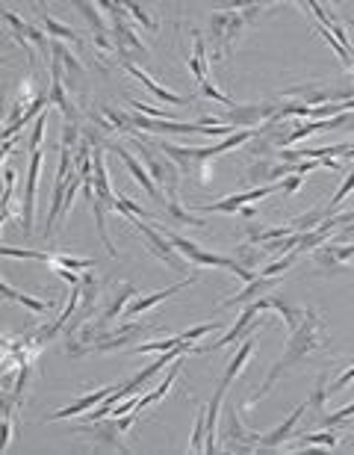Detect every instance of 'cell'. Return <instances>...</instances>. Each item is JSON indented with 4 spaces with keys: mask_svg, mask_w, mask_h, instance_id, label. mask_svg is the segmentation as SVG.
<instances>
[{
    "mask_svg": "<svg viewBox=\"0 0 354 455\" xmlns=\"http://www.w3.org/2000/svg\"><path fill=\"white\" fill-rule=\"evenodd\" d=\"M101 9L112 12V42H115L118 56H122L124 63H133V56L145 59V56H148V48L142 45V38L124 24V12H127V9L118 6V4H101Z\"/></svg>",
    "mask_w": 354,
    "mask_h": 455,
    "instance_id": "obj_5",
    "label": "cell"
},
{
    "mask_svg": "<svg viewBox=\"0 0 354 455\" xmlns=\"http://www.w3.org/2000/svg\"><path fill=\"white\" fill-rule=\"evenodd\" d=\"M118 213L124 216V219H130L133 225H136V231H139L145 240H148V246H151V251L160 257V261L166 263V266H171L174 272H189L186 269V263L181 261V251H174V246L168 243V236L163 234V231H156V225H148V222H142V216H136V213H130L127 207H122L118 204Z\"/></svg>",
    "mask_w": 354,
    "mask_h": 455,
    "instance_id": "obj_4",
    "label": "cell"
},
{
    "mask_svg": "<svg viewBox=\"0 0 354 455\" xmlns=\"http://www.w3.org/2000/svg\"><path fill=\"white\" fill-rule=\"evenodd\" d=\"M124 9H127V12H130V15L136 18V21H139V24L145 27V30L156 33V21H154V18H151V15H148V12H145V9L139 6V4H124Z\"/></svg>",
    "mask_w": 354,
    "mask_h": 455,
    "instance_id": "obj_32",
    "label": "cell"
},
{
    "mask_svg": "<svg viewBox=\"0 0 354 455\" xmlns=\"http://www.w3.org/2000/svg\"><path fill=\"white\" fill-rule=\"evenodd\" d=\"M354 261V243L348 246H337V243H322L316 249V263L325 266V269H337L343 263Z\"/></svg>",
    "mask_w": 354,
    "mask_h": 455,
    "instance_id": "obj_16",
    "label": "cell"
},
{
    "mask_svg": "<svg viewBox=\"0 0 354 455\" xmlns=\"http://www.w3.org/2000/svg\"><path fill=\"white\" fill-rule=\"evenodd\" d=\"M181 367H183V355H181V358H177L171 367H168V375H166V382L160 385V387H156L154 393H148V397H139V405H136L133 411L136 414H142V408H151L154 402H160L163 397H166V393L171 390V385H174V379H177V375H181Z\"/></svg>",
    "mask_w": 354,
    "mask_h": 455,
    "instance_id": "obj_19",
    "label": "cell"
},
{
    "mask_svg": "<svg viewBox=\"0 0 354 455\" xmlns=\"http://www.w3.org/2000/svg\"><path fill=\"white\" fill-rule=\"evenodd\" d=\"M340 441H337V434H333L331 429H325V432H319V434H304V438L295 444L292 449H333Z\"/></svg>",
    "mask_w": 354,
    "mask_h": 455,
    "instance_id": "obj_21",
    "label": "cell"
},
{
    "mask_svg": "<svg viewBox=\"0 0 354 455\" xmlns=\"http://www.w3.org/2000/svg\"><path fill=\"white\" fill-rule=\"evenodd\" d=\"M45 125H48V113L38 115L36 125H33V133H30V154L38 151V145H42V140H45Z\"/></svg>",
    "mask_w": 354,
    "mask_h": 455,
    "instance_id": "obj_33",
    "label": "cell"
},
{
    "mask_svg": "<svg viewBox=\"0 0 354 455\" xmlns=\"http://www.w3.org/2000/svg\"><path fill=\"white\" fill-rule=\"evenodd\" d=\"M38 172H42V151H33V154H30L27 192H24V216H21L24 234H30V228H33V207H36V181H38Z\"/></svg>",
    "mask_w": 354,
    "mask_h": 455,
    "instance_id": "obj_12",
    "label": "cell"
},
{
    "mask_svg": "<svg viewBox=\"0 0 354 455\" xmlns=\"http://www.w3.org/2000/svg\"><path fill=\"white\" fill-rule=\"evenodd\" d=\"M295 261H299V251H289L286 257H281V261H274V263H269V266H266V269H263L260 275H269V278H274V275H281V272H286V269H289V266H292Z\"/></svg>",
    "mask_w": 354,
    "mask_h": 455,
    "instance_id": "obj_31",
    "label": "cell"
},
{
    "mask_svg": "<svg viewBox=\"0 0 354 455\" xmlns=\"http://www.w3.org/2000/svg\"><path fill=\"white\" fill-rule=\"evenodd\" d=\"M77 434H89L92 441H97V446L104 449H112V452H130V446L122 441V423H118V417H104V420H95L83 429H74Z\"/></svg>",
    "mask_w": 354,
    "mask_h": 455,
    "instance_id": "obj_8",
    "label": "cell"
},
{
    "mask_svg": "<svg viewBox=\"0 0 354 455\" xmlns=\"http://www.w3.org/2000/svg\"><path fill=\"white\" fill-rule=\"evenodd\" d=\"M12 441V417H4V441H0V449H6Z\"/></svg>",
    "mask_w": 354,
    "mask_h": 455,
    "instance_id": "obj_39",
    "label": "cell"
},
{
    "mask_svg": "<svg viewBox=\"0 0 354 455\" xmlns=\"http://www.w3.org/2000/svg\"><path fill=\"white\" fill-rule=\"evenodd\" d=\"M115 387H101V390H95V393H89V397H83V399H77L74 405H68V408H63V411H56V414H50L48 417V423H53V420H68V417H77V414H86L89 408H97L101 405L109 393H112Z\"/></svg>",
    "mask_w": 354,
    "mask_h": 455,
    "instance_id": "obj_17",
    "label": "cell"
},
{
    "mask_svg": "<svg viewBox=\"0 0 354 455\" xmlns=\"http://www.w3.org/2000/svg\"><path fill=\"white\" fill-rule=\"evenodd\" d=\"M348 68H351V71H354V53H351V63H348Z\"/></svg>",
    "mask_w": 354,
    "mask_h": 455,
    "instance_id": "obj_40",
    "label": "cell"
},
{
    "mask_svg": "<svg viewBox=\"0 0 354 455\" xmlns=\"http://www.w3.org/2000/svg\"><path fill=\"white\" fill-rule=\"evenodd\" d=\"M263 12H266V6H260V4H248V6L245 4H230V9L213 12L210 15V27H207V38H204V42L210 45V51H213V59L230 56L236 38H240L242 30Z\"/></svg>",
    "mask_w": 354,
    "mask_h": 455,
    "instance_id": "obj_2",
    "label": "cell"
},
{
    "mask_svg": "<svg viewBox=\"0 0 354 455\" xmlns=\"http://www.w3.org/2000/svg\"><path fill=\"white\" fill-rule=\"evenodd\" d=\"M133 140V148H136V154L145 160V166H148V172H151V177H154V184L163 189V195H177V181H181V169H177V163H171L168 157H160V151H154L151 145H142V140L139 136H130Z\"/></svg>",
    "mask_w": 354,
    "mask_h": 455,
    "instance_id": "obj_3",
    "label": "cell"
},
{
    "mask_svg": "<svg viewBox=\"0 0 354 455\" xmlns=\"http://www.w3.org/2000/svg\"><path fill=\"white\" fill-rule=\"evenodd\" d=\"M222 328V323H204V325H198V328H189V331H183L181 338L186 340V343H195L198 338H204V334H210V331H219Z\"/></svg>",
    "mask_w": 354,
    "mask_h": 455,
    "instance_id": "obj_34",
    "label": "cell"
},
{
    "mask_svg": "<svg viewBox=\"0 0 354 455\" xmlns=\"http://www.w3.org/2000/svg\"><path fill=\"white\" fill-rule=\"evenodd\" d=\"M4 296H6V299H15L18 305H24V308H30L33 313H45V310H48V302H38V299H33V296H24V293H15V290H12V284H4Z\"/></svg>",
    "mask_w": 354,
    "mask_h": 455,
    "instance_id": "obj_26",
    "label": "cell"
},
{
    "mask_svg": "<svg viewBox=\"0 0 354 455\" xmlns=\"http://www.w3.org/2000/svg\"><path fill=\"white\" fill-rule=\"evenodd\" d=\"M204 441H207V411H198V417H195V429H192L189 449H192V452H204Z\"/></svg>",
    "mask_w": 354,
    "mask_h": 455,
    "instance_id": "obj_27",
    "label": "cell"
},
{
    "mask_svg": "<svg viewBox=\"0 0 354 455\" xmlns=\"http://www.w3.org/2000/svg\"><path fill=\"white\" fill-rule=\"evenodd\" d=\"M348 24H351V27H354V18H351V21H348Z\"/></svg>",
    "mask_w": 354,
    "mask_h": 455,
    "instance_id": "obj_41",
    "label": "cell"
},
{
    "mask_svg": "<svg viewBox=\"0 0 354 455\" xmlns=\"http://www.w3.org/2000/svg\"><path fill=\"white\" fill-rule=\"evenodd\" d=\"M189 68L195 74V80H198V86L210 83L207 80V42H204V36H195V53L189 59Z\"/></svg>",
    "mask_w": 354,
    "mask_h": 455,
    "instance_id": "obj_20",
    "label": "cell"
},
{
    "mask_svg": "<svg viewBox=\"0 0 354 455\" xmlns=\"http://www.w3.org/2000/svg\"><path fill=\"white\" fill-rule=\"evenodd\" d=\"M183 338L174 334V338H166V340H154V343H142V346H130V352H168L174 346H181Z\"/></svg>",
    "mask_w": 354,
    "mask_h": 455,
    "instance_id": "obj_28",
    "label": "cell"
},
{
    "mask_svg": "<svg viewBox=\"0 0 354 455\" xmlns=\"http://www.w3.org/2000/svg\"><path fill=\"white\" fill-rule=\"evenodd\" d=\"M281 192V184H263L257 189H248V192H240V195H227L222 202H213V204H189V210H201V213H236L242 210L248 202H263L269 195Z\"/></svg>",
    "mask_w": 354,
    "mask_h": 455,
    "instance_id": "obj_7",
    "label": "cell"
},
{
    "mask_svg": "<svg viewBox=\"0 0 354 455\" xmlns=\"http://www.w3.org/2000/svg\"><path fill=\"white\" fill-rule=\"evenodd\" d=\"M260 254H266V251H257V249H254V243H248V246H240V249H236V263H240V266H245V269H251L254 263L260 261Z\"/></svg>",
    "mask_w": 354,
    "mask_h": 455,
    "instance_id": "obj_30",
    "label": "cell"
},
{
    "mask_svg": "<svg viewBox=\"0 0 354 455\" xmlns=\"http://www.w3.org/2000/svg\"><path fill=\"white\" fill-rule=\"evenodd\" d=\"M325 399H328V390H325V375H322V379H319V385H316V390H313V399H307V408H313V411H322Z\"/></svg>",
    "mask_w": 354,
    "mask_h": 455,
    "instance_id": "obj_35",
    "label": "cell"
},
{
    "mask_svg": "<svg viewBox=\"0 0 354 455\" xmlns=\"http://www.w3.org/2000/svg\"><path fill=\"white\" fill-rule=\"evenodd\" d=\"M198 281V275H186L183 281H177V284H171L168 290H160V293H151V296H142V299H136V302H130V308H127V316H136V313H142V310H148V308H154V305H160V302H166L168 296H174V293H181L183 287H189V284H195Z\"/></svg>",
    "mask_w": 354,
    "mask_h": 455,
    "instance_id": "obj_14",
    "label": "cell"
},
{
    "mask_svg": "<svg viewBox=\"0 0 354 455\" xmlns=\"http://www.w3.org/2000/svg\"><path fill=\"white\" fill-rule=\"evenodd\" d=\"M263 310H272V296H269V299H254V302H248L245 310L240 313V320H236V325H233L230 331H225L222 338L210 346V352H213V349L219 352V349H225V346H230V343H240L242 338H248V334H254V328H257V323H254V320H257Z\"/></svg>",
    "mask_w": 354,
    "mask_h": 455,
    "instance_id": "obj_6",
    "label": "cell"
},
{
    "mask_svg": "<svg viewBox=\"0 0 354 455\" xmlns=\"http://www.w3.org/2000/svg\"><path fill=\"white\" fill-rule=\"evenodd\" d=\"M301 184H304V174H289L286 181H281V192H284V195H289V192L299 189Z\"/></svg>",
    "mask_w": 354,
    "mask_h": 455,
    "instance_id": "obj_38",
    "label": "cell"
},
{
    "mask_svg": "<svg viewBox=\"0 0 354 455\" xmlns=\"http://www.w3.org/2000/svg\"><path fill=\"white\" fill-rule=\"evenodd\" d=\"M278 275L274 278H269V275H257L254 281H248L245 284V290L242 293H236L233 299H225L222 305H219V310H230V308H236V305H248V302H254V299H263V296L269 293V290H274L278 287Z\"/></svg>",
    "mask_w": 354,
    "mask_h": 455,
    "instance_id": "obj_10",
    "label": "cell"
},
{
    "mask_svg": "<svg viewBox=\"0 0 354 455\" xmlns=\"http://www.w3.org/2000/svg\"><path fill=\"white\" fill-rule=\"evenodd\" d=\"M322 346H325L322 320H319V313H316V310H310V308H307V313H304L301 325L295 328V331H289V343H286L284 355H281V358L272 364V370H269V375H266V382L260 385L257 397H254L248 405H257V402L266 397V393L274 387V382H278L286 370H292L295 364H301L310 352H316V349H322Z\"/></svg>",
    "mask_w": 354,
    "mask_h": 455,
    "instance_id": "obj_1",
    "label": "cell"
},
{
    "mask_svg": "<svg viewBox=\"0 0 354 455\" xmlns=\"http://www.w3.org/2000/svg\"><path fill=\"white\" fill-rule=\"evenodd\" d=\"M307 411V402L304 405H299V408H295L292 414H289V417L281 423V426H274L272 432H266L263 434V438H260V449H278L284 441H289V434H292V429H295V423H299V417H301V414Z\"/></svg>",
    "mask_w": 354,
    "mask_h": 455,
    "instance_id": "obj_15",
    "label": "cell"
},
{
    "mask_svg": "<svg viewBox=\"0 0 354 455\" xmlns=\"http://www.w3.org/2000/svg\"><path fill=\"white\" fill-rule=\"evenodd\" d=\"M201 95H204V98H210V101L225 104V107H236V104H233V98H227V95H225V92H219V89H213V83H204V86H201Z\"/></svg>",
    "mask_w": 354,
    "mask_h": 455,
    "instance_id": "obj_36",
    "label": "cell"
},
{
    "mask_svg": "<svg viewBox=\"0 0 354 455\" xmlns=\"http://www.w3.org/2000/svg\"><path fill=\"white\" fill-rule=\"evenodd\" d=\"M50 56H56L59 63H63V68H68V74H77V77H83L86 71H83V66H80V59H77L74 53H68V48L63 45V42H56L53 38V45H50Z\"/></svg>",
    "mask_w": 354,
    "mask_h": 455,
    "instance_id": "obj_23",
    "label": "cell"
},
{
    "mask_svg": "<svg viewBox=\"0 0 354 455\" xmlns=\"http://www.w3.org/2000/svg\"><path fill=\"white\" fill-rule=\"evenodd\" d=\"M109 148H112V151H115L118 157H122V163H124V166H127V172H130V174L136 177V184H139V187H142V189H145V192L151 195L154 202H163V204H166V195H163V189H160V187L154 184L151 172H148V169H145V166H142L139 160H136V157H133V154H130V151H127L124 145H109Z\"/></svg>",
    "mask_w": 354,
    "mask_h": 455,
    "instance_id": "obj_9",
    "label": "cell"
},
{
    "mask_svg": "<svg viewBox=\"0 0 354 455\" xmlns=\"http://www.w3.org/2000/svg\"><path fill=\"white\" fill-rule=\"evenodd\" d=\"M225 434H227V441H236L230 449H260V434L245 432V426H242V420H240V414H236V405L227 408Z\"/></svg>",
    "mask_w": 354,
    "mask_h": 455,
    "instance_id": "obj_11",
    "label": "cell"
},
{
    "mask_svg": "<svg viewBox=\"0 0 354 455\" xmlns=\"http://www.w3.org/2000/svg\"><path fill=\"white\" fill-rule=\"evenodd\" d=\"M127 299H136V287H133V284H122V287L115 290V296L109 299V305L104 308V313L97 316L95 328H107V325H109V323L115 320V316H118V313H122V310L127 308Z\"/></svg>",
    "mask_w": 354,
    "mask_h": 455,
    "instance_id": "obj_18",
    "label": "cell"
},
{
    "mask_svg": "<svg viewBox=\"0 0 354 455\" xmlns=\"http://www.w3.org/2000/svg\"><path fill=\"white\" fill-rule=\"evenodd\" d=\"M351 192H354V169L348 172V177H345V181H343V187H340L337 192H333V195H331V207H328V213H331V210H337V207H340V204H343V202L348 199V195H351Z\"/></svg>",
    "mask_w": 354,
    "mask_h": 455,
    "instance_id": "obj_29",
    "label": "cell"
},
{
    "mask_svg": "<svg viewBox=\"0 0 354 455\" xmlns=\"http://www.w3.org/2000/svg\"><path fill=\"white\" fill-rule=\"evenodd\" d=\"M351 382H354V364H351V370H345V372L340 375V379H337V382H333V385H331V390H328V397H333V393H340V390H343L345 385H351Z\"/></svg>",
    "mask_w": 354,
    "mask_h": 455,
    "instance_id": "obj_37",
    "label": "cell"
},
{
    "mask_svg": "<svg viewBox=\"0 0 354 455\" xmlns=\"http://www.w3.org/2000/svg\"><path fill=\"white\" fill-rule=\"evenodd\" d=\"M45 18V27H48V36L50 38H63V42H80V33L77 30H71V27H65V24H59L53 15H42Z\"/></svg>",
    "mask_w": 354,
    "mask_h": 455,
    "instance_id": "obj_24",
    "label": "cell"
},
{
    "mask_svg": "<svg viewBox=\"0 0 354 455\" xmlns=\"http://www.w3.org/2000/svg\"><path fill=\"white\" fill-rule=\"evenodd\" d=\"M101 113H104V118L109 122V127H112V133L115 130H122V133H127V136H136V125H133V115H124V113H118L115 107H101Z\"/></svg>",
    "mask_w": 354,
    "mask_h": 455,
    "instance_id": "obj_22",
    "label": "cell"
},
{
    "mask_svg": "<svg viewBox=\"0 0 354 455\" xmlns=\"http://www.w3.org/2000/svg\"><path fill=\"white\" fill-rule=\"evenodd\" d=\"M124 66V71L127 74H133L136 77V80H139L151 95H156V98H160V101H166V104H174V107H181V104H186V98L183 95H174V92H168V89H163L160 83H156L154 80V77L145 71V68H139V66H133V63H122Z\"/></svg>",
    "mask_w": 354,
    "mask_h": 455,
    "instance_id": "obj_13",
    "label": "cell"
},
{
    "mask_svg": "<svg viewBox=\"0 0 354 455\" xmlns=\"http://www.w3.org/2000/svg\"><path fill=\"white\" fill-rule=\"evenodd\" d=\"M77 12H83L86 15V21L92 27L95 36H109L107 33V21L101 18V6H92V4H77Z\"/></svg>",
    "mask_w": 354,
    "mask_h": 455,
    "instance_id": "obj_25",
    "label": "cell"
}]
</instances>
